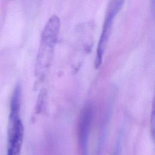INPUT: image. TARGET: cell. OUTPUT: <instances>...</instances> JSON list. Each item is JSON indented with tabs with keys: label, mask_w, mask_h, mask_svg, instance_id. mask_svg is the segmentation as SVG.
Listing matches in <instances>:
<instances>
[{
	"label": "cell",
	"mask_w": 155,
	"mask_h": 155,
	"mask_svg": "<svg viewBox=\"0 0 155 155\" xmlns=\"http://www.w3.org/2000/svg\"><path fill=\"white\" fill-rule=\"evenodd\" d=\"M60 28L59 18L53 15L47 21L41 33L36 62V73L41 78L47 73L51 64Z\"/></svg>",
	"instance_id": "6da1fadb"
},
{
	"label": "cell",
	"mask_w": 155,
	"mask_h": 155,
	"mask_svg": "<svg viewBox=\"0 0 155 155\" xmlns=\"http://www.w3.org/2000/svg\"><path fill=\"white\" fill-rule=\"evenodd\" d=\"M92 108L88 104L82 108L78 124V144L81 155H87L88 142L92 120Z\"/></svg>",
	"instance_id": "7a4b0ae2"
},
{
	"label": "cell",
	"mask_w": 155,
	"mask_h": 155,
	"mask_svg": "<svg viewBox=\"0 0 155 155\" xmlns=\"http://www.w3.org/2000/svg\"><path fill=\"white\" fill-rule=\"evenodd\" d=\"M24 137V126L20 120L13 128L7 130V155H20Z\"/></svg>",
	"instance_id": "3957f363"
},
{
	"label": "cell",
	"mask_w": 155,
	"mask_h": 155,
	"mask_svg": "<svg viewBox=\"0 0 155 155\" xmlns=\"http://www.w3.org/2000/svg\"><path fill=\"white\" fill-rule=\"evenodd\" d=\"M113 22L114 21L113 20L104 18L102 32L99 38L94 60V67L96 68H98L102 64V58L111 35Z\"/></svg>",
	"instance_id": "277c9868"
},
{
	"label": "cell",
	"mask_w": 155,
	"mask_h": 155,
	"mask_svg": "<svg viewBox=\"0 0 155 155\" xmlns=\"http://www.w3.org/2000/svg\"><path fill=\"white\" fill-rule=\"evenodd\" d=\"M21 97V87L19 84H18L13 90L10 101L8 124H13L20 120Z\"/></svg>",
	"instance_id": "5b68a950"
},
{
	"label": "cell",
	"mask_w": 155,
	"mask_h": 155,
	"mask_svg": "<svg viewBox=\"0 0 155 155\" xmlns=\"http://www.w3.org/2000/svg\"><path fill=\"white\" fill-rule=\"evenodd\" d=\"M125 0H109L105 17L114 20L120 11Z\"/></svg>",
	"instance_id": "8992f818"
},
{
	"label": "cell",
	"mask_w": 155,
	"mask_h": 155,
	"mask_svg": "<svg viewBox=\"0 0 155 155\" xmlns=\"http://www.w3.org/2000/svg\"><path fill=\"white\" fill-rule=\"evenodd\" d=\"M150 119V128H151V132L153 135V137H154V102H153V108H152V113Z\"/></svg>",
	"instance_id": "52a82bcc"
}]
</instances>
